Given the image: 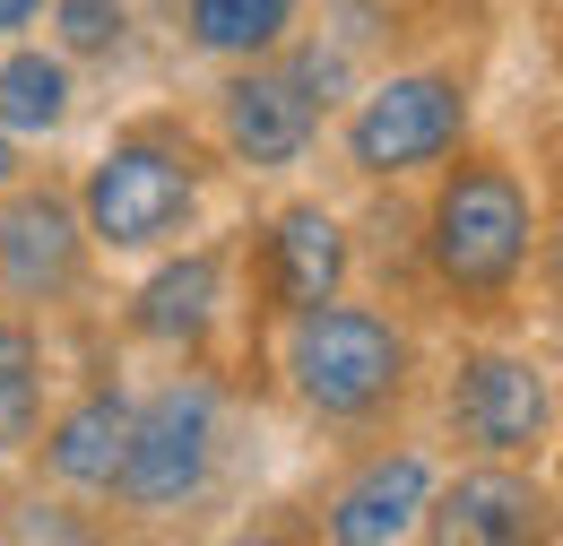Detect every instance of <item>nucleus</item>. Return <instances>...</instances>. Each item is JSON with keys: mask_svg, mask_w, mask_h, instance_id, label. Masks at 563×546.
Masks as SVG:
<instances>
[{"mask_svg": "<svg viewBox=\"0 0 563 546\" xmlns=\"http://www.w3.org/2000/svg\"><path fill=\"white\" fill-rule=\"evenodd\" d=\"M547 252V208L529 192V174L494 148H460L433 165V200H424V277L460 304V313H511L538 277Z\"/></svg>", "mask_w": 563, "mask_h": 546, "instance_id": "1", "label": "nucleus"}, {"mask_svg": "<svg viewBox=\"0 0 563 546\" xmlns=\"http://www.w3.org/2000/svg\"><path fill=\"white\" fill-rule=\"evenodd\" d=\"M209 183H217V156L200 148V131L174 122V113H140L96 148V165L78 174L70 200L104 261H147V252H165L200 226Z\"/></svg>", "mask_w": 563, "mask_h": 546, "instance_id": "2", "label": "nucleus"}, {"mask_svg": "<svg viewBox=\"0 0 563 546\" xmlns=\"http://www.w3.org/2000/svg\"><path fill=\"white\" fill-rule=\"evenodd\" d=\"M278 373L312 425L373 434L399 416L408 382H417V330L382 304L330 295V304H303L278 321Z\"/></svg>", "mask_w": 563, "mask_h": 546, "instance_id": "3", "label": "nucleus"}, {"mask_svg": "<svg viewBox=\"0 0 563 546\" xmlns=\"http://www.w3.org/2000/svg\"><path fill=\"white\" fill-rule=\"evenodd\" d=\"M468 139H477L468 78L442 69V62H417V69H382L373 87L347 96L339 156H347V174H364V183H417L442 156H460Z\"/></svg>", "mask_w": 563, "mask_h": 546, "instance_id": "4", "label": "nucleus"}, {"mask_svg": "<svg viewBox=\"0 0 563 546\" xmlns=\"http://www.w3.org/2000/svg\"><path fill=\"white\" fill-rule=\"evenodd\" d=\"M217 451H225V391H217L209 373H174L147 400H131L122 478H113L104 503H122L140 521H174V512H191L209 494Z\"/></svg>", "mask_w": 563, "mask_h": 546, "instance_id": "5", "label": "nucleus"}, {"mask_svg": "<svg viewBox=\"0 0 563 546\" xmlns=\"http://www.w3.org/2000/svg\"><path fill=\"white\" fill-rule=\"evenodd\" d=\"M442 425L468 460H538L555 443V373L529 347H468L451 391H442Z\"/></svg>", "mask_w": 563, "mask_h": 546, "instance_id": "6", "label": "nucleus"}, {"mask_svg": "<svg viewBox=\"0 0 563 546\" xmlns=\"http://www.w3.org/2000/svg\"><path fill=\"white\" fill-rule=\"evenodd\" d=\"M87 261H96V243H87V226H78V200L62 183L18 174V183L0 192V295H9L18 313L70 304L78 286H87Z\"/></svg>", "mask_w": 563, "mask_h": 546, "instance_id": "7", "label": "nucleus"}, {"mask_svg": "<svg viewBox=\"0 0 563 546\" xmlns=\"http://www.w3.org/2000/svg\"><path fill=\"white\" fill-rule=\"evenodd\" d=\"M321 105L303 96V78L269 53V62H225V87H217V148L225 165L243 174H295L321 139Z\"/></svg>", "mask_w": 563, "mask_h": 546, "instance_id": "8", "label": "nucleus"}, {"mask_svg": "<svg viewBox=\"0 0 563 546\" xmlns=\"http://www.w3.org/2000/svg\"><path fill=\"white\" fill-rule=\"evenodd\" d=\"M147 261L156 270L131 286L122 330L140 347H165V356H200L225 330V304H234V252L225 243H165Z\"/></svg>", "mask_w": 563, "mask_h": 546, "instance_id": "9", "label": "nucleus"}, {"mask_svg": "<svg viewBox=\"0 0 563 546\" xmlns=\"http://www.w3.org/2000/svg\"><path fill=\"white\" fill-rule=\"evenodd\" d=\"M547 512L555 503H547V485L529 478V460H468V469L433 478L417 529L424 538H451V546H529V538L555 529Z\"/></svg>", "mask_w": 563, "mask_h": 546, "instance_id": "10", "label": "nucleus"}, {"mask_svg": "<svg viewBox=\"0 0 563 546\" xmlns=\"http://www.w3.org/2000/svg\"><path fill=\"white\" fill-rule=\"evenodd\" d=\"M355 277V243H347V217L321 200H286L269 226H261V295L269 313H303V304H330L347 295Z\"/></svg>", "mask_w": 563, "mask_h": 546, "instance_id": "11", "label": "nucleus"}, {"mask_svg": "<svg viewBox=\"0 0 563 546\" xmlns=\"http://www.w3.org/2000/svg\"><path fill=\"white\" fill-rule=\"evenodd\" d=\"M433 451H364L347 478L330 485V503H321V538L339 546H390V538H417L424 521V494H433Z\"/></svg>", "mask_w": 563, "mask_h": 546, "instance_id": "12", "label": "nucleus"}, {"mask_svg": "<svg viewBox=\"0 0 563 546\" xmlns=\"http://www.w3.org/2000/svg\"><path fill=\"white\" fill-rule=\"evenodd\" d=\"M131 400L140 391H122V382H87L70 408H53L35 425V460H44V478L62 485V494H87V503H104L113 478H122V443H131Z\"/></svg>", "mask_w": 563, "mask_h": 546, "instance_id": "13", "label": "nucleus"}, {"mask_svg": "<svg viewBox=\"0 0 563 546\" xmlns=\"http://www.w3.org/2000/svg\"><path fill=\"white\" fill-rule=\"evenodd\" d=\"M78 122V62L62 44H35V35H18V44H0V131L18 139V148H44V139H62Z\"/></svg>", "mask_w": 563, "mask_h": 546, "instance_id": "14", "label": "nucleus"}, {"mask_svg": "<svg viewBox=\"0 0 563 546\" xmlns=\"http://www.w3.org/2000/svg\"><path fill=\"white\" fill-rule=\"evenodd\" d=\"M303 35V0H183V44L200 62H269Z\"/></svg>", "mask_w": 563, "mask_h": 546, "instance_id": "15", "label": "nucleus"}, {"mask_svg": "<svg viewBox=\"0 0 563 546\" xmlns=\"http://www.w3.org/2000/svg\"><path fill=\"white\" fill-rule=\"evenodd\" d=\"M44 391H53V356L35 313H0V460H18L44 425Z\"/></svg>", "mask_w": 563, "mask_h": 546, "instance_id": "16", "label": "nucleus"}, {"mask_svg": "<svg viewBox=\"0 0 563 546\" xmlns=\"http://www.w3.org/2000/svg\"><path fill=\"white\" fill-rule=\"evenodd\" d=\"M44 26L70 62H113L131 44V0H44Z\"/></svg>", "mask_w": 563, "mask_h": 546, "instance_id": "17", "label": "nucleus"}, {"mask_svg": "<svg viewBox=\"0 0 563 546\" xmlns=\"http://www.w3.org/2000/svg\"><path fill=\"white\" fill-rule=\"evenodd\" d=\"M35 26H44V0H0V44H18Z\"/></svg>", "mask_w": 563, "mask_h": 546, "instance_id": "18", "label": "nucleus"}, {"mask_svg": "<svg viewBox=\"0 0 563 546\" xmlns=\"http://www.w3.org/2000/svg\"><path fill=\"white\" fill-rule=\"evenodd\" d=\"M18 174H26V148H18V139L0 131V192H9V183H18Z\"/></svg>", "mask_w": 563, "mask_h": 546, "instance_id": "19", "label": "nucleus"}]
</instances>
